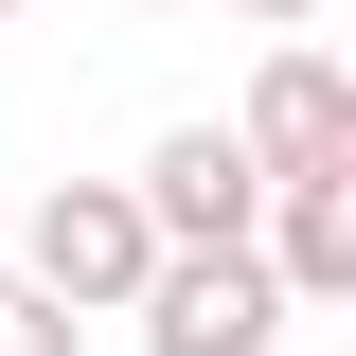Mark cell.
I'll return each instance as SVG.
<instances>
[{"mask_svg":"<svg viewBox=\"0 0 356 356\" xmlns=\"http://www.w3.org/2000/svg\"><path fill=\"white\" fill-rule=\"evenodd\" d=\"M143 267H161V232H143V196H125V178H54V196H36V267H18L36 303L125 321V303H143Z\"/></svg>","mask_w":356,"mask_h":356,"instance_id":"cell-1","label":"cell"},{"mask_svg":"<svg viewBox=\"0 0 356 356\" xmlns=\"http://www.w3.org/2000/svg\"><path fill=\"white\" fill-rule=\"evenodd\" d=\"M125 321H143V356H267L285 285H267V250H161Z\"/></svg>","mask_w":356,"mask_h":356,"instance_id":"cell-2","label":"cell"},{"mask_svg":"<svg viewBox=\"0 0 356 356\" xmlns=\"http://www.w3.org/2000/svg\"><path fill=\"white\" fill-rule=\"evenodd\" d=\"M232 143H250V178H356V72L321 36H285L250 72V125H232Z\"/></svg>","mask_w":356,"mask_h":356,"instance_id":"cell-3","label":"cell"},{"mask_svg":"<svg viewBox=\"0 0 356 356\" xmlns=\"http://www.w3.org/2000/svg\"><path fill=\"white\" fill-rule=\"evenodd\" d=\"M125 196H143L161 250H250V214H267V178H250V143H232V125H161V161H143Z\"/></svg>","mask_w":356,"mask_h":356,"instance_id":"cell-4","label":"cell"},{"mask_svg":"<svg viewBox=\"0 0 356 356\" xmlns=\"http://www.w3.org/2000/svg\"><path fill=\"white\" fill-rule=\"evenodd\" d=\"M250 250H267L285 303H356V178H267Z\"/></svg>","mask_w":356,"mask_h":356,"instance_id":"cell-5","label":"cell"},{"mask_svg":"<svg viewBox=\"0 0 356 356\" xmlns=\"http://www.w3.org/2000/svg\"><path fill=\"white\" fill-rule=\"evenodd\" d=\"M0 356H89V321H72V303H36V285L0 267Z\"/></svg>","mask_w":356,"mask_h":356,"instance_id":"cell-6","label":"cell"},{"mask_svg":"<svg viewBox=\"0 0 356 356\" xmlns=\"http://www.w3.org/2000/svg\"><path fill=\"white\" fill-rule=\"evenodd\" d=\"M250 18H267V36H303V18H321V0H250Z\"/></svg>","mask_w":356,"mask_h":356,"instance_id":"cell-7","label":"cell"},{"mask_svg":"<svg viewBox=\"0 0 356 356\" xmlns=\"http://www.w3.org/2000/svg\"><path fill=\"white\" fill-rule=\"evenodd\" d=\"M0 18H18V0H0Z\"/></svg>","mask_w":356,"mask_h":356,"instance_id":"cell-8","label":"cell"}]
</instances>
